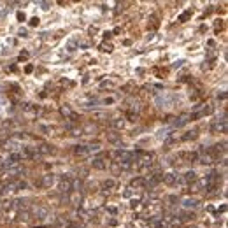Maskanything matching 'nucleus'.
<instances>
[{
  "instance_id": "obj_1",
  "label": "nucleus",
  "mask_w": 228,
  "mask_h": 228,
  "mask_svg": "<svg viewBox=\"0 0 228 228\" xmlns=\"http://www.w3.org/2000/svg\"><path fill=\"white\" fill-rule=\"evenodd\" d=\"M42 186H46V188H51L53 184H55V176H51V174H46V176L42 177V182H41Z\"/></svg>"
},
{
  "instance_id": "obj_2",
  "label": "nucleus",
  "mask_w": 228,
  "mask_h": 228,
  "mask_svg": "<svg viewBox=\"0 0 228 228\" xmlns=\"http://www.w3.org/2000/svg\"><path fill=\"white\" fill-rule=\"evenodd\" d=\"M21 172H23V168H21L19 165H12V167H9V168H7L5 176H19Z\"/></svg>"
},
{
  "instance_id": "obj_3",
  "label": "nucleus",
  "mask_w": 228,
  "mask_h": 228,
  "mask_svg": "<svg viewBox=\"0 0 228 228\" xmlns=\"http://www.w3.org/2000/svg\"><path fill=\"white\" fill-rule=\"evenodd\" d=\"M35 149H37V153L39 154H51L53 153V147H49V146H46V144H44V146H41V147H35Z\"/></svg>"
},
{
  "instance_id": "obj_4",
  "label": "nucleus",
  "mask_w": 228,
  "mask_h": 228,
  "mask_svg": "<svg viewBox=\"0 0 228 228\" xmlns=\"http://www.w3.org/2000/svg\"><path fill=\"white\" fill-rule=\"evenodd\" d=\"M91 165H93L95 168H98V170H104V168H105V163H104V160H102V158H95V160L91 162Z\"/></svg>"
},
{
  "instance_id": "obj_5",
  "label": "nucleus",
  "mask_w": 228,
  "mask_h": 228,
  "mask_svg": "<svg viewBox=\"0 0 228 228\" xmlns=\"http://www.w3.org/2000/svg\"><path fill=\"white\" fill-rule=\"evenodd\" d=\"M163 181L167 182V184H176L177 182V176H174V174H167V176H163Z\"/></svg>"
},
{
  "instance_id": "obj_6",
  "label": "nucleus",
  "mask_w": 228,
  "mask_h": 228,
  "mask_svg": "<svg viewBox=\"0 0 228 228\" xmlns=\"http://www.w3.org/2000/svg\"><path fill=\"white\" fill-rule=\"evenodd\" d=\"M16 190V186H14V182H9V184H4L2 188V195H7V193H12V191Z\"/></svg>"
},
{
  "instance_id": "obj_7",
  "label": "nucleus",
  "mask_w": 228,
  "mask_h": 228,
  "mask_svg": "<svg viewBox=\"0 0 228 228\" xmlns=\"http://www.w3.org/2000/svg\"><path fill=\"white\" fill-rule=\"evenodd\" d=\"M35 216L41 218V219H42V218H46V216H47V209H46V207H37V209H35Z\"/></svg>"
},
{
  "instance_id": "obj_8",
  "label": "nucleus",
  "mask_w": 228,
  "mask_h": 228,
  "mask_svg": "<svg viewBox=\"0 0 228 228\" xmlns=\"http://www.w3.org/2000/svg\"><path fill=\"white\" fill-rule=\"evenodd\" d=\"M112 126H114V128H118V130L125 128V119H121V118H116V119H112Z\"/></svg>"
},
{
  "instance_id": "obj_9",
  "label": "nucleus",
  "mask_w": 228,
  "mask_h": 228,
  "mask_svg": "<svg viewBox=\"0 0 228 228\" xmlns=\"http://www.w3.org/2000/svg\"><path fill=\"white\" fill-rule=\"evenodd\" d=\"M186 209H191V207H196V200L195 198H184V202H182Z\"/></svg>"
},
{
  "instance_id": "obj_10",
  "label": "nucleus",
  "mask_w": 228,
  "mask_h": 228,
  "mask_svg": "<svg viewBox=\"0 0 228 228\" xmlns=\"http://www.w3.org/2000/svg\"><path fill=\"white\" fill-rule=\"evenodd\" d=\"M90 151H88V147L86 146H75V154H79V156H84V154H88Z\"/></svg>"
},
{
  "instance_id": "obj_11",
  "label": "nucleus",
  "mask_w": 228,
  "mask_h": 228,
  "mask_svg": "<svg viewBox=\"0 0 228 228\" xmlns=\"http://www.w3.org/2000/svg\"><path fill=\"white\" fill-rule=\"evenodd\" d=\"M195 179H196V174H195L193 170H191V172H186V174H184V181H186V182H193Z\"/></svg>"
},
{
  "instance_id": "obj_12",
  "label": "nucleus",
  "mask_w": 228,
  "mask_h": 228,
  "mask_svg": "<svg viewBox=\"0 0 228 228\" xmlns=\"http://www.w3.org/2000/svg\"><path fill=\"white\" fill-rule=\"evenodd\" d=\"M61 114H63V116H67V118H72V116H74L72 109H70L69 105H63V107H61Z\"/></svg>"
},
{
  "instance_id": "obj_13",
  "label": "nucleus",
  "mask_w": 228,
  "mask_h": 228,
  "mask_svg": "<svg viewBox=\"0 0 228 228\" xmlns=\"http://www.w3.org/2000/svg\"><path fill=\"white\" fill-rule=\"evenodd\" d=\"M60 191H61V193H67V191H70V182H69V181H61V184H60Z\"/></svg>"
},
{
  "instance_id": "obj_14",
  "label": "nucleus",
  "mask_w": 228,
  "mask_h": 228,
  "mask_svg": "<svg viewBox=\"0 0 228 228\" xmlns=\"http://www.w3.org/2000/svg\"><path fill=\"white\" fill-rule=\"evenodd\" d=\"M83 132H86V133H95V132H97V126L90 123V125H86V126L83 128Z\"/></svg>"
},
{
  "instance_id": "obj_15",
  "label": "nucleus",
  "mask_w": 228,
  "mask_h": 228,
  "mask_svg": "<svg viewBox=\"0 0 228 228\" xmlns=\"http://www.w3.org/2000/svg\"><path fill=\"white\" fill-rule=\"evenodd\" d=\"M70 202H72L74 205H81V195H77V193L72 195L70 196Z\"/></svg>"
},
{
  "instance_id": "obj_16",
  "label": "nucleus",
  "mask_w": 228,
  "mask_h": 228,
  "mask_svg": "<svg viewBox=\"0 0 228 228\" xmlns=\"http://www.w3.org/2000/svg\"><path fill=\"white\" fill-rule=\"evenodd\" d=\"M107 139H109L111 142H118V139H119V135H118V133H114V132H111L109 135H107Z\"/></svg>"
},
{
  "instance_id": "obj_17",
  "label": "nucleus",
  "mask_w": 228,
  "mask_h": 228,
  "mask_svg": "<svg viewBox=\"0 0 228 228\" xmlns=\"http://www.w3.org/2000/svg\"><path fill=\"white\" fill-rule=\"evenodd\" d=\"M114 184H116V182H114L112 179H107V181L104 182V188H105V190H111V188H114Z\"/></svg>"
},
{
  "instance_id": "obj_18",
  "label": "nucleus",
  "mask_w": 228,
  "mask_h": 228,
  "mask_svg": "<svg viewBox=\"0 0 228 228\" xmlns=\"http://www.w3.org/2000/svg\"><path fill=\"white\" fill-rule=\"evenodd\" d=\"M195 137H196V132H188L182 139H184V140H190V139H195Z\"/></svg>"
},
{
  "instance_id": "obj_19",
  "label": "nucleus",
  "mask_w": 228,
  "mask_h": 228,
  "mask_svg": "<svg viewBox=\"0 0 228 228\" xmlns=\"http://www.w3.org/2000/svg\"><path fill=\"white\" fill-rule=\"evenodd\" d=\"M190 14H191V12H182V14L179 16V21H186L188 18H190Z\"/></svg>"
},
{
  "instance_id": "obj_20",
  "label": "nucleus",
  "mask_w": 228,
  "mask_h": 228,
  "mask_svg": "<svg viewBox=\"0 0 228 228\" xmlns=\"http://www.w3.org/2000/svg\"><path fill=\"white\" fill-rule=\"evenodd\" d=\"M132 184H133V186H142V184H146V181H144V179H135Z\"/></svg>"
},
{
  "instance_id": "obj_21",
  "label": "nucleus",
  "mask_w": 228,
  "mask_h": 228,
  "mask_svg": "<svg viewBox=\"0 0 228 228\" xmlns=\"http://www.w3.org/2000/svg\"><path fill=\"white\" fill-rule=\"evenodd\" d=\"M30 25H32V26L39 25V18H37V16H35V18H32V19H30Z\"/></svg>"
},
{
  "instance_id": "obj_22",
  "label": "nucleus",
  "mask_w": 228,
  "mask_h": 228,
  "mask_svg": "<svg viewBox=\"0 0 228 228\" xmlns=\"http://www.w3.org/2000/svg\"><path fill=\"white\" fill-rule=\"evenodd\" d=\"M19 35H21V37H28V32H26V30H23V28H21V30H19Z\"/></svg>"
},
{
  "instance_id": "obj_23",
  "label": "nucleus",
  "mask_w": 228,
  "mask_h": 228,
  "mask_svg": "<svg viewBox=\"0 0 228 228\" xmlns=\"http://www.w3.org/2000/svg\"><path fill=\"white\" fill-rule=\"evenodd\" d=\"M39 5H42V9H49V4L47 2H39Z\"/></svg>"
},
{
  "instance_id": "obj_24",
  "label": "nucleus",
  "mask_w": 228,
  "mask_h": 228,
  "mask_svg": "<svg viewBox=\"0 0 228 228\" xmlns=\"http://www.w3.org/2000/svg\"><path fill=\"white\" fill-rule=\"evenodd\" d=\"M18 19H19V21H25V14H23V12H18Z\"/></svg>"
},
{
  "instance_id": "obj_25",
  "label": "nucleus",
  "mask_w": 228,
  "mask_h": 228,
  "mask_svg": "<svg viewBox=\"0 0 228 228\" xmlns=\"http://www.w3.org/2000/svg\"><path fill=\"white\" fill-rule=\"evenodd\" d=\"M102 51H112V47H111V46H105V44H104V46H102Z\"/></svg>"
},
{
  "instance_id": "obj_26",
  "label": "nucleus",
  "mask_w": 228,
  "mask_h": 228,
  "mask_svg": "<svg viewBox=\"0 0 228 228\" xmlns=\"http://www.w3.org/2000/svg\"><path fill=\"white\" fill-rule=\"evenodd\" d=\"M26 58H28V53H21L19 55V60H26Z\"/></svg>"
},
{
  "instance_id": "obj_27",
  "label": "nucleus",
  "mask_w": 228,
  "mask_h": 228,
  "mask_svg": "<svg viewBox=\"0 0 228 228\" xmlns=\"http://www.w3.org/2000/svg\"><path fill=\"white\" fill-rule=\"evenodd\" d=\"M112 102H114V98H105L104 104H112Z\"/></svg>"
},
{
  "instance_id": "obj_28",
  "label": "nucleus",
  "mask_w": 228,
  "mask_h": 228,
  "mask_svg": "<svg viewBox=\"0 0 228 228\" xmlns=\"http://www.w3.org/2000/svg\"><path fill=\"white\" fill-rule=\"evenodd\" d=\"M109 225H111V226H116V225H118V221H116V219H111Z\"/></svg>"
}]
</instances>
